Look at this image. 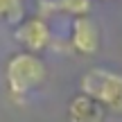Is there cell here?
I'll use <instances>...</instances> for the list:
<instances>
[{"label": "cell", "mask_w": 122, "mask_h": 122, "mask_svg": "<svg viewBox=\"0 0 122 122\" xmlns=\"http://www.w3.org/2000/svg\"><path fill=\"white\" fill-rule=\"evenodd\" d=\"M66 118H68V122H104L106 109L97 104L93 97L77 93L70 97L68 106H66Z\"/></svg>", "instance_id": "5b68a950"}, {"label": "cell", "mask_w": 122, "mask_h": 122, "mask_svg": "<svg viewBox=\"0 0 122 122\" xmlns=\"http://www.w3.org/2000/svg\"><path fill=\"white\" fill-rule=\"evenodd\" d=\"M52 7L59 9V11L72 14V16L77 18V16H88V11H91V0H52Z\"/></svg>", "instance_id": "52a82bcc"}, {"label": "cell", "mask_w": 122, "mask_h": 122, "mask_svg": "<svg viewBox=\"0 0 122 122\" xmlns=\"http://www.w3.org/2000/svg\"><path fill=\"white\" fill-rule=\"evenodd\" d=\"M79 93L93 97L106 113L122 115V75L109 68H91L79 79Z\"/></svg>", "instance_id": "7a4b0ae2"}, {"label": "cell", "mask_w": 122, "mask_h": 122, "mask_svg": "<svg viewBox=\"0 0 122 122\" xmlns=\"http://www.w3.org/2000/svg\"><path fill=\"white\" fill-rule=\"evenodd\" d=\"M14 39L25 52L39 54L52 43V30L43 16H23V20L14 25Z\"/></svg>", "instance_id": "3957f363"}, {"label": "cell", "mask_w": 122, "mask_h": 122, "mask_svg": "<svg viewBox=\"0 0 122 122\" xmlns=\"http://www.w3.org/2000/svg\"><path fill=\"white\" fill-rule=\"evenodd\" d=\"M70 45L79 54H95L100 50V27L91 16H77L70 25Z\"/></svg>", "instance_id": "277c9868"}, {"label": "cell", "mask_w": 122, "mask_h": 122, "mask_svg": "<svg viewBox=\"0 0 122 122\" xmlns=\"http://www.w3.org/2000/svg\"><path fill=\"white\" fill-rule=\"evenodd\" d=\"M48 79V66L39 54L18 52L9 54L5 63V84H7L9 95L14 97H27L34 91H39Z\"/></svg>", "instance_id": "6da1fadb"}, {"label": "cell", "mask_w": 122, "mask_h": 122, "mask_svg": "<svg viewBox=\"0 0 122 122\" xmlns=\"http://www.w3.org/2000/svg\"><path fill=\"white\" fill-rule=\"evenodd\" d=\"M23 11H25V0H0V20L16 25L23 20Z\"/></svg>", "instance_id": "8992f818"}]
</instances>
